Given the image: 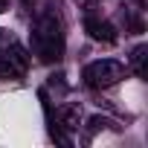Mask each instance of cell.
Segmentation results:
<instances>
[{"instance_id": "6da1fadb", "label": "cell", "mask_w": 148, "mask_h": 148, "mask_svg": "<svg viewBox=\"0 0 148 148\" xmlns=\"http://www.w3.org/2000/svg\"><path fill=\"white\" fill-rule=\"evenodd\" d=\"M32 55L44 64L64 58V23L55 12H44L32 23Z\"/></svg>"}, {"instance_id": "7a4b0ae2", "label": "cell", "mask_w": 148, "mask_h": 148, "mask_svg": "<svg viewBox=\"0 0 148 148\" xmlns=\"http://www.w3.org/2000/svg\"><path fill=\"white\" fill-rule=\"evenodd\" d=\"M29 52L9 35V29H0V82L9 79H23L29 70Z\"/></svg>"}, {"instance_id": "3957f363", "label": "cell", "mask_w": 148, "mask_h": 148, "mask_svg": "<svg viewBox=\"0 0 148 148\" xmlns=\"http://www.w3.org/2000/svg\"><path fill=\"white\" fill-rule=\"evenodd\" d=\"M82 79L87 87L93 90H108L113 84H119L125 79V64L113 61V58H99V61H90L82 73Z\"/></svg>"}, {"instance_id": "277c9868", "label": "cell", "mask_w": 148, "mask_h": 148, "mask_svg": "<svg viewBox=\"0 0 148 148\" xmlns=\"http://www.w3.org/2000/svg\"><path fill=\"white\" fill-rule=\"evenodd\" d=\"M84 32L93 38V41H102V44H113L116 41V26L110 21H102L96 15H87L84 18Z\"/></svg>"}, {"instance_id": "5b68a950", "label": "cell", "mask_w": 148, "mask_h": 148, "mask_svg": "<svg viewBox=\"0 0 148 148\" xmlns=\"http://www.w3.org/2000/svg\"><path fill=\"white\" fill-rule=\"evenodd\" d=\"M55 122H58L64 131H79V128H82V105H79V102L61 105V108L55 110Z\"/></svg>"}, {"instance_id": "8992f818", "label": "cell", "mask_w": 148, "mask_h": 148, "mask_svg": "<svg viewBox=\"0 0 148 148\" xmlns=\"http://www.w3.org/2000/svg\"><path fill=\"white\" fill-rule=\"evenodd\" d=\"M131 70L136 73L139 79L148 76V47H145V44L134 47V52H131Z\"/></svg>"}, {"instance_id": "52a82bcc", "label": "cell", "mask_w": 148, "mask_h": 148, "mask_svg": "<svg viewBox=\"0 0 148 148\" xmlns=\"http://www.w3.org/2000/svg\"><path fill=\"white\" fill-rule=\"evenodd\" d=\"M6 9H9V0H0V15H3Z\"/></svg>"}, {"instance_id": "ba28073f", "label": "cell", "mask_w": 148, "mask_h": 148, "mask_svg": "<svg viewBox=\"0 0 148 148\" xmlns=\"http://www.w3.org/2000/svg\"><path fill=\"white\" fill-rule=\"evenodd\" d=\"M23 3H29V0H23Z\"/></svg>"}]
</instances>
